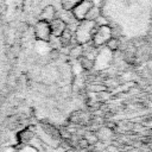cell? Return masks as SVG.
<instances>
[{"instance_id":"obj_4","label":"cell","mask_w":152,"mask_h":152,"mask_svg":"<svg viewBox=\"0 0 152 152\" xmlns=\"http://www.w3.org/2000/svg\"><path fill=\"white\" fill-rule=\"evenodd\" d=\"M80 63H81V66H82L83 69H86V70H90V69L94 66L93 59H90V58H88V57L81 58V59H80Z\"/></svg>"},{"instance_id":"obj_3","label":"cell","mask_w":152,"mask_h":152,"mask_svg":"<svg viewBox=\"0 0 152 152\" xmlns=\"http://www.w3.org/2000/svg\"><path fill=\"white\" fill-rule=\"evenodd\" d=\"M100 17V11L99 8L96 7H91L90 10H88V12L84 14V18L88 19V20H95V19H99Z\"/></svg>"},{"instance_id":"obj_6","label":"cell","mask_w":152,"mask_h":152,"mask_svg":"<svg viewBox=\"0 0 152 152\" xmlns=\"http://www.w3.org/2000/svg\"><path fill=\"white\" fill-rule=\"evenodd\" d=\"M82 53H83V49L81 48V46H75V48H72L71 50H70V52H69V55L71 56V57H81L82 56Z\"/></svg>"},{"instance_id":"obj_2","label":"cell","mask_w":152,"mask_h":152,"mask_svg":"<svg viewBox=\"0 0 152 152\" xmlns=\"http://www.w3.org/2000/svg\"><path fill=\"white\" fill-rule=\"evenodd\" d=\"M59 42H61V46L63 48H66L70 45V42H71V31L65 27V30L63 31V33L59 36Z\"/></svg>"},{"instance_id":"obj_1","label":"cell","mask_w":152,"mask_h":152,"mask_svg":"<svg viewBox=\"0 0 152 152\" xmlns=\"http://www.w3.org/2000/svg\"><path fill=\"white\" fill-rule=\"evenodd\" d=\"M65 23L63 20H55L52 23V26H51V30H52V33L55 36H61L63 33V31L65 30Z\"/></svg>"},{"instance_id":"obj_5","label":"cell","mask_w":152,"mask_h":152,"mask_svg":"<svg viewBox=\"0 0 152 152\" xmlns=\"http://www.w3.org/2000/svg\"><path fill=\"white\" fill-rule=\"evenodd\" d=\"M119 45H120V42H119V39L116 37H112V38H109L107 40V48L109 50H113L114 51V50H116L119 48Z\"/></svg>"}]
</instances>
